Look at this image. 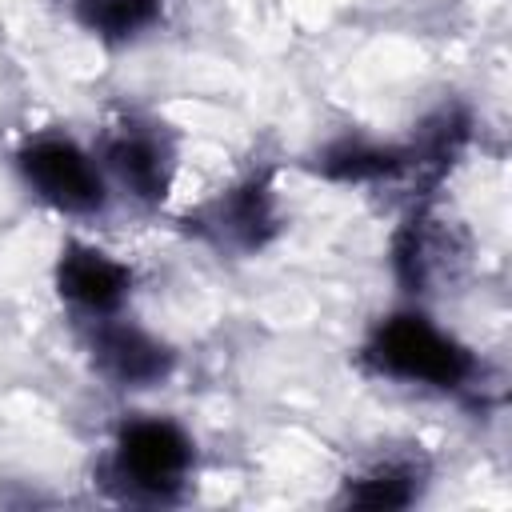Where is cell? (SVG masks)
Segmentation results:
<instances>
[{"instance_id":"obj_10","label":"cell","mask_w":512,"mask_h":512,"mask_svg":"<svg viewBox=\"0 0 512 512\" xmlns=\"http://www.w3.org/2000/svg\"><path fill=\"white\" fill-rule=\"evenodd\" d=\"M348 500L360 504V508H404L412 500V472H404V468H380L368 480H360L348 492Z\"/></svg>"},{"instance_id":"obj_7","label":"cell","mask_w":512,"mask_h":512,"mask_svg":"<svg viewBox=\"0 0 512 512\" xmlns=\"http://www.w3.org/2000/svg\"><path fill=\"white\" fill-rule=\"evenodd\" d=\"M76 16L84 28L100 32L108 40H124L160 16V0H80Z\"/></svg>"},{"instance_id":"obj_9","label":"cell","mask_w":512,"mask_h":512,"mask_svg":"<svg viewBox=\"0 0 512 512\" xmlns=\"http://www.w3.org/2000/svg\"><path fill=\"white\" fill-rule=\"evenodd\" d=\"M404 164L400 152L392 148H368V144H340L324 156V172L336 180H376L388 176Z\"/></svg>"},{"instance_id":"obj_3","label":"cell","mask_w":512,"mask_h":512,"mask_svg":"<svg viewBox=\"0 0 512 512\" xmlns=\"http://www.w3.org/2000/svg\"><path fill=\"white\" fill-rule=\"evenodd\" d=\"M188 460H192V444L168 420L128 424L120 432V444H116L120 476L132 480L136 488H152V492L176 488L180 476H184V468H188Z\"/></svg>"},{"instance_id":"obj_4","label":"cell","mask_w":512,"mask_h":512,"mask_svg":"<svg viewBox=\"0 0 512 512\" xmlns=\"http://www.w3.org/2000/svg\"><path fill=\"white\" fill-rule=\"evenodd\" d=\"M96 360L100 368L116 380V384H128V388H144L152 380H160L172 364L168 348L156 344L152 336H144L140 328H128V324H108L100 328L96 336Z\"/></svg>"},{"instance_id":"obj_8","label":"cell","mask_w":512,"mask_h":512,"mask_svg":"<svg viewBox=\"0 0 512 512\" xmlns=\"http://www.w3.org/2000/svg\"><path fill=\"white\" fill-rule=\"evenodd\" d=\"M272 216H268V200H264V188L260 184H248L240 192H232L224 204H220V228L240 240V244H260L264 232H268Z\"/></svg>"},{"instance_id":"obj_1","label":"cell","mask_w":512,"mask_h":512,"mask_svg":"<svg viewBox=\"0 0 512 512\" xmlns=\"http://www.w3.org/2000/svg\"><path fill=\"white\" fill-rule=\"evenodd\" d=\"M372 360L392 376L424 380L436 388H456L472 372L468 352L420 316H392L372 340Z\"/></svg>"},{"instance_id":"obj_6","label":"cell","mask_w":512,"mask_h":512,"mask_svg":"<svg viewBox=\"0 0 512 512\" xmlns=\"http://www.w3.org/2000/svg\"><path fill=\"white\" fill-rule=\"evenodd\" d=\"M108 164L124 180V188H132L140 200H160L168 188L164 160H160L156 144L144 136H124V140L108 144Z\"/></svg>"},{"instance_id":"obj_2","label":"cell","mask_w":512,"mask_h":512,"mask_svg":"<svg viewBox=\"0 0 512 512\" xmlns=\"http://www.w3.org/2000/svg\"><path fill=\"white\" fill-rule=\"evenodd\" d=\"M20 168L28 184L64 212H92L104 204V184L88 156L68 140H36L20 152Z\"/></svg>"},{"instance_id":"obj_5","label":"cell","mask_w":512,"mask_h":512,"mask_svg":"<svg viewBox=\"0 0 512 512\" xmlns=\"http://www.w3.org/2000/svg\"><path fill=\"white\" fill-rule=\"evenodd\" d=\"M60 292L92 312H112L128 292V268L96 248H68L60 260Z\"/></svg>"}]
</instances>
